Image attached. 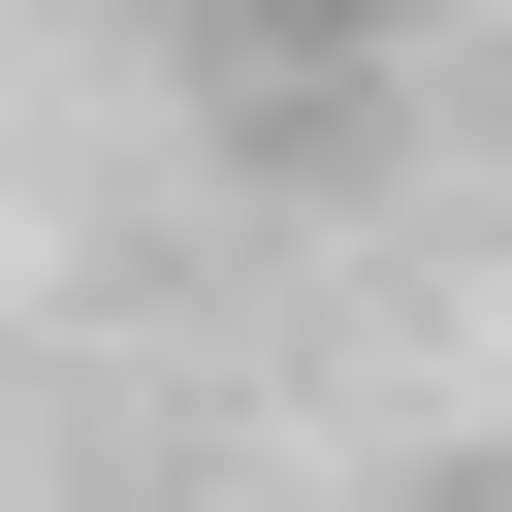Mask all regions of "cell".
Returning <instances> with one entry per match:
<instances>
[{"instance_id":"6da1fadb","label":"cell","mask_w":512,"mask_h":512,"mask_svg":"<svg viewBox=\"0 0 512 512\" xmlns=\"http://www.w3.org/2000/svg\"><path fill=\"white\" fill-rule=\"evenodd\" d=\"M256 32H352V0H256Z\"/></svg>"},{"instance_id":"7a4b0ae2","label":"cell","mask_w":512,"mask_h":512,"mask_svg":"<svg viewBox=\"0 0 512 512\" xmlns=\"http://www.w3.org/2000/svg\"><path fill=\"white\" fill-rule=\"evenodd\" d=\"M480 512H512V480H480Z\"/></svg>"}]
</instances>
